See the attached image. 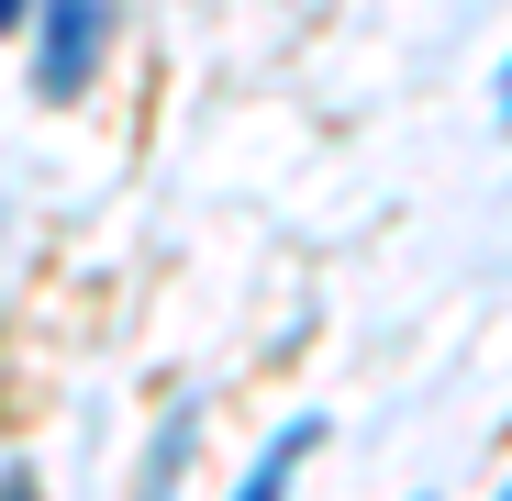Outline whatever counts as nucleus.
<instances>
[{
    "mask_svg": "<svg viewBox=\"0 0 512 501\" xmlns=\"http://www.w3.org/2000/svg\"><path fill=\"white\" fill-rule=\"evenodd\" d=\"M490 112H501V134H512V56H501V90H490Z\"/></svg>",
    "mask_w": 512,
    "mask_h": 501,
    "instance_id": "39448f33",
    "label": "nucleus"
},
{
    "mask_svg": "<svg viewBox=\"0 0 512 501\" xmlns=\"http://www.w3.org/2000/svg\"><path fill=\"white\" fill-rule=\"evenodd\" d=\"M112 56V0H34L23 23V67H34V101H78Z\"/></svg>",
    "mask_w": 512,
    "mask_h": 501,
    "instance_id": "f257e3e1",
    "label": "nucleus"
},
{
    "mask_svg": "<svg viewBox=\"0 0 512 501\" xmlns=\"http://www.w3.org/2000/svg\"><path fill=\"white\" fill-rule=\"evenodd\" d=\"M501 501H512V479H501Z\"/></svg>",
    "mask_w": 512,
    "mask_h": 501,
    "instance_id": "0eeeda50",
    "label": "nucleus"
},
{
    "mask_svg": "<svg viewBox=\"0 0 512 501\" xmlns=\"http://www.w3.org/2000/svg\"><path fill=\"white\" fill-rule=\"evenodd\" d=\"M0 501H45V479H34V468L12 457V468H0Z\"/></svg>",
    "mask_w": 512,
    "mask_h": 501,
    "instance_id": "20e7f679",
    "label": "nucleus"
},
{
    "mask_svg": "<svg viewBox=\"0 0 512 501\" xmlns=\"http://www.w3.org/2000/svg\"><path fill=\"white\" fill-rule=\"evenodd\" d=\"M23 23H34V0H0V34H23Z\"/></svg>",
    "mask_w": 512,
    "mask_h": 501,
    "instance_id": "423d86ee",
    "label": "nucleus"
},
{
    "mask_svg": "<svg viewBox=\"0 0 512 501\" xmlns=\"http://www.w3.org/2000/svg\"><path fill=\"white\" fill-rule=\"evenodd\" d=\"M190 457H201V412H167L156 446H145V468H134V501H179V468Z\"/></svg>",
    "mask_w": 512,
    "mask_h": 501,
    "instance_id": "f03ea898",
    "label": "nucleus"
},
{
    "mask_svg": "<svg viewBox=\"0 0 512 501\" xmlns=\"http://www.w3.org/2000/svg\"><path fill=\"white\" fill-rule=\"evenodd\" d=\"M312 446H323V424H312V412H301V424H279V446L234 479V501H290V479H301V457H312Z\"/></svg>",
    "mask_w": 512,
    "mask_h": 501,
    "instance_id": "7ed1b4c3",
    "label": "nucleus"
}]
</instances>
